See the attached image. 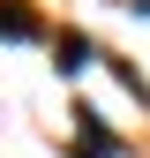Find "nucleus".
Returning a JSON list of instances; mask_svg holds the SVG:
<instances>
[{
    "mask_svg": "<svg viewBox=\"0 0 150 158\" xmlns=\"http://www.w3.org/2000/svg\"><path fill=\"white\" fill-rule=\"evenodd\" d=\"M0 38H15V45H38L45 38V23H38L30 0H0Z\"/></svg>",
    "mask_w": 150,
    "mask_h": 158,
    "instance_id": "f257e3e1",
    "label": "nucleus"
},
{
    "mask_svg": "<svg viewBox=\"0 0 150 158\" xmlns=\"http://www.w3.org/2000/svg\"><path fill=\"white\" fill-rule=\"evenodd\" d=\"M83 143H90V158H112V151H120V135H112L98 113H83Z\"/></svg>",
    "mask_w": 150,
    "mask_h": 158,
    "instance_id": "f03ea898",
    "label": "nucleus"
},
{
    "mask_svg": "<svg viewBox=\"0 0 150 158\" xmlns=\"http://www.w3.org/2000/svg\"><path fill=\"white\" fill-rule=\"evenodd\" d=\"M83 60H90V45H83V38H60V68L75 75V68H83Z\"/></svg>",
    "mask_w": 150,
    "mask_h": 158,
    "instance_id": "7ed1b4c3",
    "label": "nucleus"
}]
</instances>
